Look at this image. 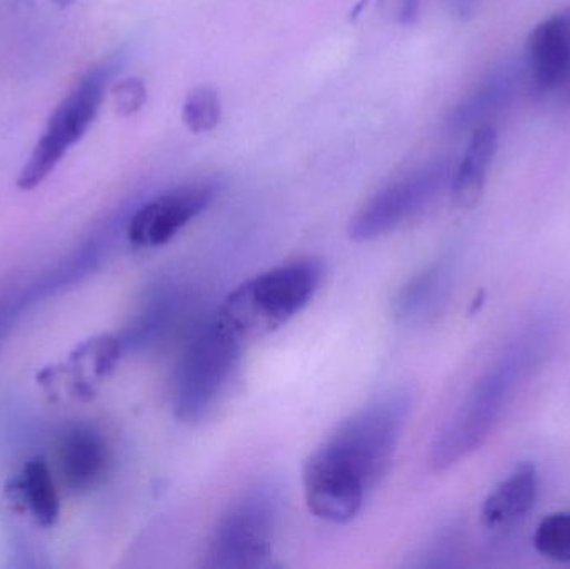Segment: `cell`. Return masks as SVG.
<instances>
[{
    "label": "cell",
    "mask_w": 570,
    "mask_h": 569,
    "mask_svg": "<svg viewBox=\"0 0 570 569\" xmlns=\"http://www.w3.org/2000/svg\"><path fill=\"white\" fill-rule=\"evenodd\" d=\"M551 341L548 323L531 324L502 350L435 436L431 448L435 471L455 467L488 440L519 387L544 361Z\"/></svg>",
    "instance_id": "cell-1"
},
{
    "label": "cell",
    "mask_w": 570,
    "mask_h": 569,
    "mask_svg": "<svg viewBox=\"0 0 570 569\" xmlns=\"http://www.w3.org/2000/svg\"><path fill=\"white\" fill-rule=\"evenodd\" d=\"M324 267L294 261L266 271L233 291L216 316L244 343H256L297 316L321 286Z\"/></svg>",
    "instance_id": "cell-2"
},
{
    "label": "cell",
    "mask_w": 570,
    "mask_h": 569,
    "mask_svg": "<svg viewBox=\"0 0 570 569\" xmlns=\"http://www.w3.org/2000/svg\"><path fill=\"white\" fill-rule=\"evenodd\" d=\"M247 344L214 314L184 351L173 384V411L186 424H199L226 400Z\"/></svg>",
    "instance_id": "cell-3"
},
{
    "label": "cell",
    "mask_w": 570,
    "mask_h": 569,
    "mask_svg": "<svg viewBox=\"0 0 570 569\" xmlns=\"http://www.w3.org/2000/svg\"><path fill=\"white\" fill-rule=\"evenodd\" d=\"M411 414V398L394 391L342 421L322 443L368 491L385 477Z\"/></svg>",
    "instance_id": "cell-4"
},
{
    "label": "cell",
    "mask_w": 570,
    "mask_h": 569,
    "mask_svg": "<svg viewBox=\"0 0 570 569\" xmlns=\"http://www.w3.org/2000/svg\"><path fill=\"white\" fill-rule=\"evenodd\" d=\"M112 73L114 66L110 63L96 67L60 100L17 177L20 190L39 187L56 170L70 147L82 139L99 114Z\"/></svg>",
    "instance_id": "cell-5"
},
{
    "label": "cell",
    "mask_w": 570,
    "mask_h": 569,
    "mask_svg": "<svg viewBox=\"0 0 570 569\" xmlns=\"http://www.w3.org/2000/svg\"><path fill=\"white\" fill-rule=\"evenodd\" d=\"M277 518L279 510L273 494H247L220 518L207 545L204 565L219 569L269 567Z\"/></svg>",
    "instance_id": "cell-6"
},
{
    "label": "cell",
    "mask_w": 570,
    "mask_h": 569,
    "mask_svg": "<svg viewBox=\"0 0 570 569\" xmlns=\"http://www.w3.org/2000/svg\"><path fill=\"white\" fill-rule=\"evenodd\" d=\"M451 177L448 160L439 159L392 180L352 217L348 236L357 243L387 236L428 209L445 187H451Z\"/></svg>",
    "instance_id": "cell-7"
},
{
    "label": "cell",
    "mask_w": 570,
    "mask_h": 569,
    "mask_svg": "<svg viewBox=\"0 0 570 569\" xmlns=\"http://www.w3.org/2000/svg\"><path fill=\"white\" fill-rule=\"evenodd\" d=\"M522 67L525 89L534 99L570 106V9L529 33Z\"/></svg>",
    "instance_id": "cell-8"
},
{
    "label": "cell",
    "mask_w": 570,
    "mask_h": 569,
    "mask_svg": "<svg viewBox=\"0 0 570 569\" xmlns=\"http://www.w3.org/2000/svg\"><path fill=\"white\" fill-rule=\"evenodd\" d=\"M219 193V180L207 179L184 184L147 200L130 217L127 227L130 244L139 249L164 246L200 216Z\"/></svg>",
    "instance_id": "cell-9"
},
{
    "label": "cell",
    "mask_w": 570,
    "mask_h": 569,
    "mask_svg": "<svg viewBox=\"0 0 570 569\" xmlns=\"http://www.w3.org/2000/svg\"><path fill=\"white\" fill-rule=\"evenodd\" d=\"M302 487L308 511L334 524L354 520L368 493L364 483L324 448H317L305 461Z\"/></svg>",
    "instance_id": "cell-10"
},
{
    "label": "cell",
    "mask_w": 570,
    "mask_h": 569,
    "mask_svg": "<svg viewBox=\"0 0 570 569\" xmlns=\"http://www.w3.org/2000/svg\"><path fill=\"white\" fill-rule=\"evenodd\" d=\"M525 89L524 67L515 60H504L495 66L448 117V129L452 134L472 133L489 126L501 116Z\"/></svg>",
    "instance_id": "cell-11"
},
{
    "label": "cell",
    "mask_w": 570,
    "mask_h": 569,
    "mask_svg": "<svg viewBox=\"0 0 570 569\" xmlns=\"http://www.w3.org/2000/svg\"><path fill=\"white\" fill-rule=\"evenodd\" d=\"M538 494V468L531 463L518 464L485 498L482 504V523L492 531L515 527L534 508Z\"/></svg>",
    "instance_id": "cell-12"
},
{
    "label": "cell",
    "mask_w": 570,
    "mask_h": 569,
    "mask_svg": "<svg viewBox=\"0 0 570 569\" xmlns=\"http://www.w3.org/2000/svg\"><path fill=\"white\" fill-rule=\"evenodd\" d=\"M6 494L20 513L29 511L42 528L56 527L60 501L46 458L36 457L6 484Z\"/></svg>",
    "instance_id": "cell-13"
},
{
    "label": "cell",
    "mask_w": 570,
    "mask_h": 569,
    "mask_svg": "<svg viewBox=\"0 0 570 569\" xmlns=\"http://www.w3.org/2000/svg\"><path fill=\"white\" fill-rule=\"evenodd\" d=\"M498 146V130L492 124L472 130L468 149L451 177V193L458 206L472 207L481 199Z\"/></svg>",
    "instance_id": "cell-14"
},
{
    "label": "cell",
    "mask_w": 570,
    "mask_h": 569,
    "mask_svg": "<svg viewBox=\"0 0 570 569\" xmlns=\"http://www.w3.org/2000/svg\"><path fill=\"white\" fill-rule=\"evenodd\" d=\"M120 353L122 344L110 334H102L77 346L70 354V364L73 366L72 370H76L73 383L77 394L92 396L97 384L116 370Z\"/></svg>",
    "instance_id": "cell-15"
},
{
    "label": "cell",
    "mask_w": 570,
    "mask_h": 569,
    "mask_svg": "<svg viewBox=\"0 0 570 569\" xmlns=\"http://www.w3.org/2000/svg\"><path fill=\"white\" fill-rule=\"evenodd\" d=\"M449 284V267L434 264L409 281L395 301V314L402 320H417L431 313L441 303Z\"/></svg>",
    "instance_id": "cell-16"
},
{
    "label": "cell",
    "mask_w": 570,
    "mask_h": 569,
    "mask_svg": "<svg viewBox=\"0 0 570 569\" xmlns=\"http://www.w3.org/2000/svg\"><path fill=\"white\" fill-rule=\"evenodd\" d=\"M534 548L548 560L570 563V510L549 514L539 523Z\"/></svg>",
    "instance_id": "cell-17"
},
{
    "label": "cell",
    "mask_w": 570,
    "mask_h": 569,
    "mask_svg": "<svg viewBox=\"0 0 570 569\" xmlns=\"http://www.w3.org/2000/svg\"><path fill=\"white\" fill-rule=\"evenodd\" d=\"M223 117L220 97L213 87H197L183 106V122L190 133L203 134L216 129Z\"/></svg>",
    "instance_id": "cell-18"
},
{
    "label": "cell",
    "mask_w": 570,
    "mask_h": 569,
    "mask_svg": "<svg viewBox=\"0 0 570 569\" xmlns=\"http://www.w3.org/2000/svg\"><path fill=\"white\" fill-rule=\"evenodd\" d=\"M114 106L120 116H132L142 109L147 100V90L137 77L120 80L112 89Z\"/></svg>",
    "instance_id": "cell-19"
},
{
    "label": "cell",
    "mask_w": 570,
    "mask_h": 569,
    "mask_svg": "<svg viewBox=\"0 0 570 569\" xmlns=\"http://www.w3.org/2000/svg\"><path fill=\"white\" fill-rule=\"evenodd\" d=\"M421 13V0H397L399 22L411 26L419 19Z\"/></svg>",
    "instance_id": "cell-20"
},
{
    "label": "cell",
    "mask_w": 570,
    "mask_h": 569,
    "mask_svg": "<svg viewBox=\"0 0 570 569\" xmlns=\"http://www.w3.org/2000/svg\"><path fill=\"white\" fill-rule=\"evenodd\" d=\"M479 0H448L449 7L455 16L468 19L475 12Z\"/></svg>",
    "instance_id": "cell-21"
},
{
    "label": "cell",
    "mask_w": 570,
    "mask_h": 569,
    "mask_svg": "<svg viewBox=\"0 0 570 569\" xmlns=\"http://www.w3.org/2000/svg\"><path fill=\"white\" fill-rule=\"evenodd\" d=\"M57 2H59L60 6H66V3H70L72 0H57Z\"/></svg>",
    "instance_id": "cell-22"
}]
</instances>
